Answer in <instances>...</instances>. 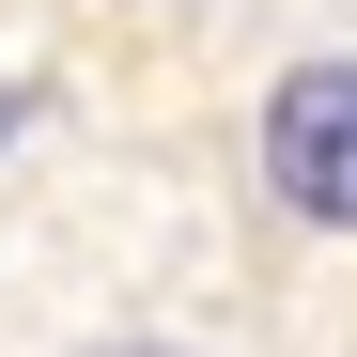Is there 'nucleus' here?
<instances>
[{
	"label": "nucleus",
	"instance_id": "nucleus-1",
	"mask_svg": "<svg viewBox=\"0 0 357 357\" xmlns=\"http://www.w3.org/2000/svg\"><path fill=\"white\" fill-rule=\"evenodd\" d=\"M264 187L311 233H357V63H295L264 93Z\"/></svg>",
	"mask_w": 357,
	"mask_h": 357
},
{
	"label": "nucleus",
	"instance_id": "nucleus-2",
	"mask_svg": "<svg viewBox=\"0 0 357 357\" xmlns=\"http://www.w3.org/2000/svg\"><path fill=\"white\" fill-rule=\"evenodd\" d=\"M109 357H171V342H109Z\"/></svg>",
	"mask_w": 357,
	"mask_h": 357
}]
</instances>
